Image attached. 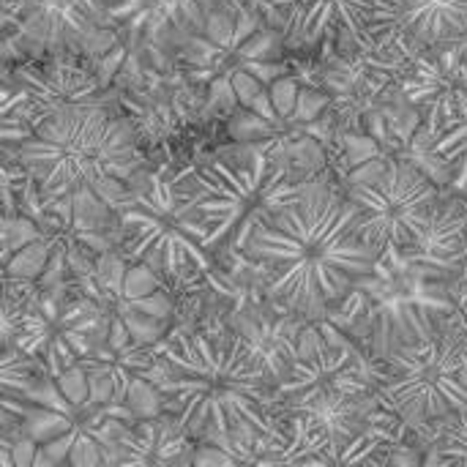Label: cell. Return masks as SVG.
<instances>
[{"label": "cell", "mask_w": 467, "mask_h": 467, "mask_svg": "<svg viewBox=\"0 0 467 467\" xmlns=\"http://www.w3.org/2000/svg\"><path fill=\"white\" fill-rule=\"evenodd\" d=\"M246 254L263 265L268 296L298 317H328L380 263L358 235L353 202L323 186L263 222Z\"/></svg>", "instance_id": "obj_1"}, {"label": "cell", "mask_w": 467, "mask_h": 467, "mask_svg": "<svg viewBox=\"0 0 467 467\" xmlns=\"http://www.w3.org/2000/svg\"><path fill=\"white\" fill-rule=\"evenodd\" d=\"M159 358L161 372L150 383L161 391L164 410L192 438L216 441L241 430L274 435L268 421V410L276 405L274 386L235 334L178 331Z\"/></svg>", "instance_id": "obj_2"}, {"label": "cell", "mask_w": 467, "mask_h": 467, "mask_svg": "<svg viewBox=\"0 0 467 467\" xmlns=\"http://www.w3.org/2000/svg\"><path fill=\"white\" fill-rule=\"evenodd\" d=\"M5 148L49 200L96 192L104 202L120 205L129 197L126 183L142 167L131 126L96 104L44 115Z\"/></svg>", "instance_id": "obj_3"}, {"label": "cell", "mask_w": 467, "mask_h": 467, "mask_svg": "<svg viewBox=\"0 0 467 467\" xmlns=\"http://www.w3.org/2000/svg\"><path fill=\"white\" fill-rule=\"evenodd\" d=\"M276 142L279 140H271L249 164L216 159L186 172L194 205L208 227V252L222 249L227 241L246 249L252 233L263 222L296 205L312 189L296 183L293 164L271 153Z\"/></svg>", "instance_id": "obj_4"}, {"label": "cell", "mask_w": 467, "mask_h": 467, "mask_svg": "<svg viewBox=\"0 0 467 467\" xmlns=\"http://www.w3.org/2000/svg\"><path fill=\"white\" fill-rule=\"evenodd\" d=\"M350 312H358L350 326L358 328L375 361L386 364L394 353L446 331L460 312V301L449 282L397 268L361 279L342 309V315Z\"/></svg>", "instance_id": "obj_5"}, {"label": "cell", "mask_w": 467, "mask_h": 467, "mask_svg": "<svg viewBox=\"0 0 467 467\" xmlns=\"http://www.w3.org/2000/svg\"><path fill=\"white\" fill-rule=\"evenodd\" d=\"M118 208L126 230V263H142L170 279L183 276L189 268L205 276L213 274L208 227L194 205L186 172L178 178L150 175Z\"/></svg>", "instance_id": "obj_6"}, {"label": "cell", "mask_w": 467, "mask_h": 467, "mask_svg": "<svg viewBox=\"0 0 467 467\" xmlns=\"http://www.w3.org/2000/svg\"><path fill=\"white\" fill-rule=\"evenodd\" d=\"M378 397L408 427L467 410V337L446 328L394 353L380 372Z\"/></svg>", "instance_id": "obj_7"}, {"label": "cell", "mask_w": 467, "mask_h": 467, "mask_svg": "<svg viewBox=\"0 0 467 467\" xmlns=\"http://www.w3.org/2000/svg\"><path fill=\"white\" fill-rule=\"evenodd\" d=\"M348 200L358 213V235L380 257L410 249L441 205L438 183L410 161H369L353 181Z\"/></svg>", "instance_id": "obj_8"}, {"label": "cell", "mask_w": 467, "mask_h": 467, "mask_svg": "<svg viewBox=\"0 0 467 467\" xmlns=\"http://www.w3.org/2000/svg\"><path fill=\"white\" fill-rule=\"evenodd\" d=\"M99 317L101 309L93 304V298L63 304L52 312H47L44 306L22 309V323L11 348L22 350L30 358L44 356L47 375L60 378L66 369L82 364V358H88V353L96 348L93 334Z\"/></svg>", "instance_id": "obj_9"}, {"label": "cell", "mask_w": 467, "mask_h": 467, "mask_svg": "<svg viewBox=\"0 0 467 467\" xmlns=\"http://www.w3.org/2000/svg\"><path fill=\"white\" fill-rule=\"evenodd\" d=\"M41 47L88 44L107 22L104 0H3V25Z\"/></svg>", "instance_id": "obj_10"}, {"label": "cell", "mask_w": 467, "mask_h": 467, "mask_svg": "<svg viewBox=\"0 0 467 467\" xmlns=\"http://www.w3.org/2000/svg\"><path fill=\"white\" fill-rule=\"evenodd\" d=\"M82 367L90 380V405H126L137 380L150 378L156 358L148 348L137 345L118 315L109 317L107 339L96 345Z\"/></svg>", "instance_id": "obj_11"}, {"label": "cell", "mask_w": 467, "mask_h": 467, "mask_svg": "<svg viewBox=\"0 0 467 467\" xmlns=\"http://www.w3.org/2000/svg\"><path fill=\"white\" fill-rule=\"evenodd\" d=\"M304 323L298 315L265 312V309H244L233 315V334L241 339L252 361L265 372L271 386L276 389L290 369L301 361V337Z\"/></svg>", "instance_id": "obj_12"}, {"label": "cell", "mask_w": 467, "mask_h": 467, "mask_svg": "<svg viewBox=\"0 0 467 467\" xmlns=\"http://www.w3.org/2000/svg\"><path fill=\"white\" fill-rule=\"evenodd\" d=\"M400 268L419 271L449 282L467 254V205L462 200H441L427 233L405 252H389Z\"/></svg>", "instance_id": "obj_13"}, {"label": "cell", "mask_w": 467, "mask_h": 467, "mask_svg": "<svg viewBox=\"0 0 467 467\" xmlns=\"http://www.w3.org/2000/svg\"><path fill=\"white\" fill-rule=\"evenodd\" d=\"M375 8L378 0H293L290 44H315L323 36L339 33L350 38L353 49H372Z\"/></svg>", "instance_id": "obj_14"}, {"label": "cell", "mask_w": 467, "mask_h": 467, "mask_svg": "<svg viewBox=\"0 0 467 467\" xmlns=\"http://www.w3.org/2000/svg\"><path fill=\"white\" fill-rule=\"evenodd\" d=\"M16 82L30 109L27 126L57 109L88 104V99L99 90L96 74L66 60H55L49 66H19Z\"/></svg>", "instance_id": "obj_15"}, {"label": "cell", "mask_w": 467, "mask_h": 467, "mask_svg": "<svg viewBox=\"0 0 467 467\" xmlns=\"http://www.w3.org/2000/svg\"><path fill=\"white\" fill-rule=\"evenodd\" d=\"M192 435L186 427L167 416L140 421L131 435L118 449L115 467H186L194 465V454L189 457Z\"/></svg>", "instance_id": "obj_16"}, {"label": "cell", "mask_w": 467, "mask_h": 467, "mask_svg": "<svg viewBox=\"0 0 467 467\" xmlns=\"http://www.w3.org/2000/svg\"><path fill=\"white\" fill-rule=\"evenodd\" d=\"M397 30L421 44L467 33V0H386Z\"/></svg>", "instance_id": "obj_17"}, {"label": "cell", "mask_w": 467, "mask_h": 467, "mask_svg": "<svg viewBox=\"0 0 467 467\" xmlns=\"http://www.w3.org/2000/svg\"><path fill=\"white\" fill-rule=\"evenodd\" d=\"M137 25L145 27V38H164L172 33L205 30V22L219 8V0H140Z\"/></svg>", "instance_id": "obj_18"}, {"label": "cell", "mask_w": 467, "mask_h": 467, "mask_svg": "<svg viewBox=\"0 0 467 467\" xmlns=\"http://www.w3.org/2000/svg\"><path fill=\"white\" fill-rule=\"evenodd\" d=\"M254 27H257V22L249 14H244V11L230 14V11L216 8L211 14V19L205 22V30L200 36L208 44H213L216 49L227 52L233 47H244V41L254 33Z\"/></svg>", "instance_id": "obj_19"}, {"label": "cell", "mask_w": 467, "mask_h": 467, "mask_svg": "<svg viewBox=\"0 0 467 467\" xmlns=\"http://www.w3.org/2000/svg\"><path fill=\"white\" fill-rule=\"evenodd\" d=\"M383 432H361L353 443H348L342 451H323L312 467H380L383 462L378 460L380 457V449H383Z\"/></svg>", "instance_id": "obj_20"}, {"label": "cell", "mask_w": 467, "mask_h": 467, "mask_svg": "<svg viewBox=\"0 0 467 467\" xmlns=\"http://www.w3.org/2000/svg\"><path fill=\"white\" fill-rule=\"evenodd\" d=\"M49 252H52V244L41 238V241L19 249L16 254H11L3 263L5 282H36L49 265Z\"/></svg>", "instance_id": "obj_21"}, {"label": "cell", "mask_w": 467, "mask_h": 467, "mask_svg": "<svg viewBox=\"0 0 467 467\" xmlns=\"http://www.w3.org/2000/svg\"><path fill=\"white\" fill-rule=\"evenodd\" d=\"M161 290V282H159V274L142 263H129V271H126V279H123V287L118 293H109L107 298L115 301V298H145V296H153Z\"/></svg>", "instance_id": "obj_22"}, {"label": "cell", "mask_w": 467, "mask_h": 467, "mask_svg": "<svg viewBox=\"0 0 467 467\" xmlns=\"http://www.w3.org/2000/svg\"><path fill=\"white\" fill-rule=\"evenodd\" d=\"M112 315H118L123 320V326L129 328L131 339L137 345H142V348L156 345L167 334V320H156V317H148V315L134 312V309H112Z\"/></svg>", "instance_id": "obj_23"}, {"label": "cell", "mask_w": 467, "mask_h": 467, "mask_svg": "<svg viewBox=\"0 0 467 467\" xmlns=\"http://www.w3.org/2000/svg\"><path fill=\"white\" fill-rule=\"evenodd\" d=\"M435 451L443 460H449L451 467H467V410L454 416V421L446 427L443 438L438 441Z\"/></svg>", "instance_id": "obj_24"}, {"label": "cell", "mask_w": 467, "mask_h": 467, "mask_svg": "<svg viewBox=\"0 0 467 467\" xmlns=\"http://www.w3.org/2000/svg\"><path fill=\"white\" fill-rule=\"evenodd\" d=\"M126 405L134 410L140 421H150V419H159V413L164 410V397L148 378H142L131 386Z\"/></svg>", "instance_id": "obj_25"}, {"label": "cell", "mask_w": 467, "mask_h": 467, "mask_svg": "<svg viewBox=\"0 0 467 467\" xmlns=\"http://www.w3.org/2000/svg\"><path fill=\"white\" fill-rule=\"evenodd\" d=\"M36 241H41V233L36 230V224L30 219H25V216H5V222H3V263L11 254H16L19 249L36 244Z\"/></svg>", "instance_id": "obj_26"}, {"label": "cell", "mask_w": 467, "mask_h": 467, "mask_svg": "<svg viewBox=\"0 0 467 467\" xmlns=\"http://www.w3.org/2000/svg\"><path fill=\"white\" fill-rule=\"evenodd\" d=\"M55 383H57L60 394H63L74 408H85V405H90V380H88V372H85V367H82V364H77V367L66 369L60 378H55Z\"/></svg>", "instance_id": "obj_27"}, {"label": "cell", "mask_w": 467, "mask_h": 467, "mask_svg": "<svg viewBox=\"0 0 467 467\" xmlns=\"http://www.w3.org/2000/svg\"><path fill=\"white\" fill-rule=\"evenodd\" d=\"M298 96H301V90H298L296 79H276V82H274V88H271V101H274L276 112H279L285 120H296V123H301V120H298V115H296ZM301 126H304V123H301Z\"/></svg>", "instance_id": "obj_28"}, {"label": "cell", "mask_w": 467, "mask_h": 467, "mask_svg": "<svg viewBox=\"0 0 467 467\" xmlns=\"http://www.w3.org/2000/svg\"><path fill=\"white\" fill-rule=\"evenodd\" d=\"M230 82H233V93L238 96V101L244 107H249L260 93H263V82L249 71V68H235L230 71Z\"/></svg>", "instance_id": "obj_29"}, {"label": "cell", "mask_w": 467, "mask_h": 467, "mask_svg": "<svg viewBox=\"0 0 467 467\" xmlns=\"http://www.w3.org/2000/svg\"><path fill=\"white\" fill-rule=\"evenodd\" d=\"M8 454H11V462L14 467H33V460L38 454V443L27 435H22L19 441H14L11 446H5Z\"/></svg>", "instance_id": "obj_30"}, {"label": "cell", "mask_w": 467, "mask_h": 467, "mask_svg": "<svg viewBox=\"0 0 467 467\" xmlns=\"http://www.w3.org/2000/svg\"><path fill=\"white\" fill-rule=\"evenodd\" d=\"M389 467H424L421 465V457L416 449L410 446H397L389 457Z\"/></svg>", "instance_id": "obj_31"}, {"label": "cell", "mask_w": 467, "mask_h": 467, "mask_svg": "<svg viewBox=\"0 0 467 467\" xmlns=\"http://www.w3.org/2000/svg\"><path fill=\"white\" fill-rule=\"evenodd\" d=\"M33 467H57L55 462H52V457L38 446V454H36V460H33Z\"/></svg>", "instance_id": "obj_32"}, {"label": "cell", "mask_w": 467, "mask_h": 467, "mask_svg": "<svg viewBox=\"0 0 467 467\" xmlns=\"http://www.w3.org/2000/svg\"><path fill=\"white\" fill-rule=\"evenodd\" d=\"M380 467H389V462H383V465H380Z\"/></svg>", "instance_id": "obj_33"}, {"label": "cell", "mask_w": 467, "mask_h": 467, "mask_svg": "<svg viewBox=\"0 0 467 467\" xmlns=\"http://www.w3.org/2000/svg\"><path fill=\"white\" fill-rule=\"evenodd\" d=\"M60 467H71V465H68V462H66V465H60Z\"/></svg>", "instance_id": "obj_34"}, {"label": "cell", "mask_w": 467, "mask_h": 467, "mask_svg": "<svg viewBox=\"0 0 467 467\" xmlns=\"http://www.w3.org/2000/svg\"><path fill=\"white\" fill-rule=\"evenodd\" d=\"M465 337H467V331H465Z\"/></svg>", "instance_id": "obj_35"}, {"label": "cell", "mask_w": 467, "mask_h": 467, "mask_svg": "<svg viewBox=\"0 0 467 467\" xmlns=\"http://www.w3.org/2000/svg\"><path fill=\"white\" fill-rule=\"evenodd\" d=\"M465 205H467V202H465Z\"/></svg>", "instance_id": "obj_36"}]
</instances>
